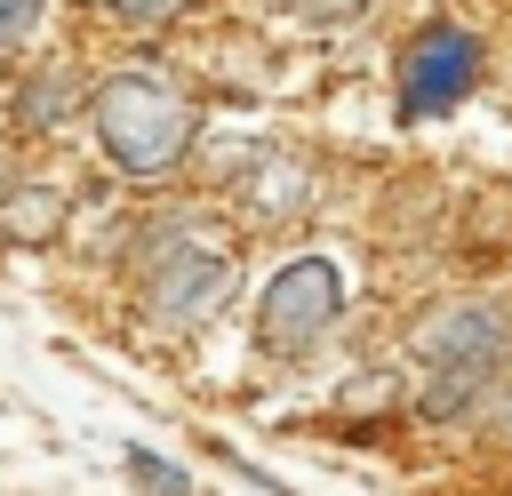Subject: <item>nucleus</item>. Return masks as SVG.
Listing matches in <instances>:
<instances>
[{
    "instance_id": "obj_1",
    "label": "nucleus",
    "mask_w": 512,
    "mask_h": 496,
    "mask_svg": "<svg viewBox=\"0 0 512 496\" xmlns=\"http://www.w3.org/2000/svg\"><path fill=\"white\" fill-rule=\"evenodd\" d=\"M88 112H96V144H104L112 168H128V176H168V168L184 160V144H192V104H184V88H176L168 72H152V64L112 72Z\"/></svg>"
},
{
    "instance_id": "obj_2",
    "label": "nucleus",
    "mask_w": 512,
    "mask_h": 496,
    "mask_svg": "<svg viewBox=\"0 0 512 496\" xmlns=\"http://www.w3.org/2000/svg\"><path fill=\"white\" fill-rule=\"evenodd\" d=\"M336 312H344V272H336V256H296V264L272 272V288H264V304H256V344H264L272 360H296L312 336H328Z\"/></svg>"
},
{
    "instance_id": "obj_3",
    "label": "nucleus",
    "mask_w": 512,
    "mask_h": 496,
    "mask_svg": "<svg viewBox=\"0 0 512 496\" xmlns=\"http://www.w3.org/2000/svg\"><path fill=\"white\" fill-rule=\"evenodd\" d=\"M472 80H480V40L456 32V24H432V32H416V48L400 56V112H408V120L448 112V104H464Z\"/></svg>"
},
{
    "instance_id": "obj_4",
    "label": "nucleus",
    "mask_w": 512,
    "mask_h": 496,
    "mask_svg": "<svg viewBox=\"0 0 512 496\" xmlns=\"http://www.w3.org/2000/svg\"><path fill=\"white\" fill-rule=\"evenodd\" d=\"M224 296H232V264H224L216 248H168V256L152 264V280H144V304H152V320H168V328H192V320L224 312Z\"/></svg>"
},
{
    "instance_id": "obj_5",
    "label": "nucleus",
    "mask_w": 512,
    "mask_h": 496,
    "mask_svg": "<svg viewBox=\"0 0 512 496\" xmlns=\"http://www.w3.org/2000/svg\"><path fill=\"white\" fill-rule=\"evenodd\" d=\"M504 344H512V312L488 304V296L416 320V360H432V368H496Z\"/></svg>"
},
{
    "instance_id": "obj_6",
    "label": "nucleus",
    "mask_w": 512,
    "mask_h": 496,
    "mask_svg": "<svg viewBox=\"0 0 512 496\" xmlns=\"http://www.w3.org/2000/svg\"><path fill=\"white\" fill-rule=\"evenodd\" d=\"M304 192H312V168H304L296 152H264L256 176H248V208H256V216H296Z\"/></svg>"
},
{
    "instance_id": "obj_7",
    "label": "nucleus",
    "mask_w": 512,
    "mask_h": 496,
    "mask_svg": "<svg viewBox=\"0 0 512 496\" xmlns=\"http://www.w3.org/2000/svg\"><path fill=\"white\" fill-rule=\"evenodd\" d=\"M0 232H8V240H24V248L56 240V232H64V192H56V184H16V192H8V208H0Z\"/></svg>"
},
{
    "instance_id": "obj_8",
    "label": "nucleus",
    "mask_w": 512,
    "mask_h": 496,
    "mask_svg": "<svg viewBox=\"0 0 512 496\" xmlns=\"http://www.w3.org/2000/svg\"><path fill=\"white\" fill-rule=\"evenodd\" d=\"M72 96H80V88H72V72H40V80L24 88V128H48L56 112H72Z\"/></svg>"
},
{
    "instance_id": "obj_9",
    "label": "nucleus",
    "mask_w": 512,
    "mask_h": 496,
    "mask_svg": "<svg viewBox=\"0 0 512 496\" xmlns=\"http://www.w3.org/2000/svg\"><path fill=\"white\" fill-rule=\"evenodd\" d=\"M128 480H136L144 496H192V472H176V464L152 456V448H128Z\"/></svg>"
},
{
    "instance_id": "obj_10",
    "label": "nucleus",
    "mask_w": 512,
    "mask_h": 496,
    "mask_svg": "<svg viewBox=\"0 0 512 496\" xmlns=\"http://www.w3.org/2000/svg\"><path fill=\"white\" fill-rule=\"evenodd\" d=\"M96 8H104L112 24H144V32H152V24H168L184 0H96Z\"/></svg>"
},
{
    "instance_id": "obj_11",
    "label": "nucleus",
    "mask_w": 512,
    "mask_h": 496,
    "mask_svg": "<svg viewBox=\"0 0 512 496\" xmlns=\"http://www.w3.org/2000/svg\"><path fill=\"white\" fill-rule=\"evenodd\" d=\"M32 24H40V0H0V48H16Z\"/></svg>"
},
{
    "instance_id": "obj_12",
    "label": "nucleus",
    "mask_w": 512,
    "mask_h": 496,
    "mask_svg": "<svg viewBox=\"0 0 512 496\" xmlns=\"http://www.w3.org/2000/svg\"><path fill=\"white\" fill-rule=\"evenodd\" d=\"M304 8H312V16H320V24H344V16H360V8H368V0H304Z\"/></svg>"
}]
</instances>
